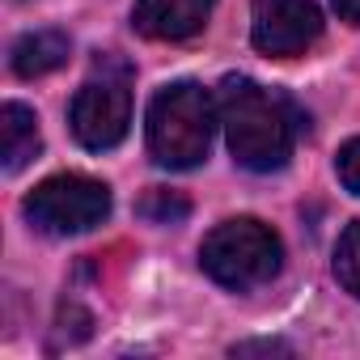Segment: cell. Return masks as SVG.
Returning a JSON list of instances; mask_svg holds the SVG:
<instances>
[{
	"label": "cell",
	"mask_w": 360,
	"mask_h": 360,
	"mask_svg": "<svg viewBox=\"0 0 360 360\" xmlns=\"http://www.w3.org/2000/svg\"><path fill=\"white\" fill-rule=\"evenodd\" d=\"M280 259H284L280 238L263 221H255V217H233V221L217 225L204 238V246H200L204 271L217 284L233 288V292H246V288L267 284L280 271Z\"/></svg>",
	"instance_id": "cell-3"
},
{
	"label": "cell",
	"mask_w": 360,
	"mask_h": 360,
	"mask_svg": "<svg viewBox=\"0 0 360 360\" xmlns=\"http://www.w3.org/2000/svg\"><path fill=\"white\" fill-rule=\"evenodd\" d=\"M13 72L22 81H34V77H47L56 68L68 64V34L60 30H34V34H22L13 43Z\"/></svg>",
	"instance_id": "cell-9"
},
{
	"label": "cell",
	"mask_w": 360,
	"mask_h": 360,
	"mask_svg": "<svg viewBox=\"0 0 360 360\" xmlns=\"http://www.w3.org/2000/svg\"><path fill=\"white\" fill-rule=\"evenodd\" d=\"M217 98L195 81H174L148 102V153L169 169H191L208 157L217 131Z\"/></svg>",
	"instance_id": "cell-2"
},
{
	"label": "cell",
	"mask_w": 360,
	"mask_h": 360,
	"mask_svg": "<svg viewBox=\"0 0 360 360\" xmlns=\"http://www.w3.org/2000/svg\"><path fill=\"white\" fill-rule=\"evenodd\" d=\"M217 106H221L225 140H229V153L238 165H246L255 174H271V169L288 165L292 115H288L284 98L255 85L250 77H225Z\"/></svg>",
	"instance_id": "cell-1"
},
{
	"label": "cell",
	"mask_w": 360,
	"mask_h": 360,
	"mask_svg": "<svg viewBox=\"0 0 360 360\" xmlns=\"http://www.w3.org/2000/svg\"><path fill=\"white\" fill-rule=\"evenodd\" d=\"M250 352H292V347L280 343V339H255V343H238L233 347V356H250Z\"/></svg>",
	"instance_id": "cell-13"
},
{
	"label": "cell",
	"mask_w": 360,
	"mask_h": 360,
	"mask_svg": "<svg viewBox=\"0 0 360 360\" xmlns=\"http://www.w3.org/2000/svg\"><path fill=\"white\" fill-rule=\"evenodd\" d=\"M136 212L153 225H178V221H187L191 217V200L187 195H178L169 187H148L136 204Z\"/></svg>",
	"instance_id": "cell-10"
},
{
	"label": "cell",
	"mask_w": 360,
	"mask_h": 360,
	"mask_svg": "<svg viewBox=\"0 0 360 360\" xmlns=\"http://www.w3.org/2000/svg\"><path fill=\"white\" fill-rule=\"evenodd\" d=\"M212 5L217 0H136L131 22L144 39L183 43V39H195L208 26Z\"/></svg>",
	"instance_id": "cell-7"
},
{
	"label": "cell",
	"mask_w": 360,
	"mask_h": 360,
	"mask_svg": "<svg viewBox=\"0 0 360 360\" xmlns=\"http://www.w3.org/2000/svg\"><path fill=\"white\" fill-rule=\"evenodd\" d=\"M322 39V13L314 0H263L255 18V47L271 60L305 56Z\"/></svg>",
	"instance_id": "cell-6"
},
{
	"label": "cell",
	"mask_w": 360,
	"mask_h": 360,
	"mask_svg": "<svg viewBox=\"0 0 360 360\" xmlns=\"http://www.w3.org/2000/svg\"><path fill=\"white\" fill-rule=\"evenodd\" d=\"M259 5H263V0H259Z\"/></svg>",
	"instance_id": "cell-15"
},
{
	"label": "cell",
	"mask_w": 360,
	"mask_h": 360,
	"mask_svg": "<svg viewBox=\"0 0 360 360\" xmlns=\"http://www.w3.org/2000/svg\"><path fill=\"white\" fill-rule=\"evenodd\" d=\"M43 148V136H39V119L30 106L22 102H5L0 106V153H5V169L18 174L22 165H30Z\"/></svg>",
	"instance_id": "cell-8"
},
{
	"label": "cell",
	"mask_w": 360,
	"mask_h": 360,
	"mask_svg": "<svg viewBox=\"0 0 360 360\" xmlns=\"http://www.w3.org/2000/svg\"><path fill=\"white\" fill-rule=\"evenodd\" d=\"M26 217L34 229L56 238L89 233L110 217V187L89 174H56L26 195Z\"/></svg>",
	"instance_id": "cell-4"
},
{
	"label": "cell",
	"mask_w": 360,
	"mask_h": 360,
	"mask_svg": "<svg viewBox=\"0 0 360 360\" xmlns=\"http://www.w3.org/2000/svg\"><path fill=\"white\" fill-rule=\"evenodd\" d=\"M335 174H339V183H343L352 195H360V136L347 140V144L339 148V157H335Z\"/></svg>",
	"instance_id": "cell-12"
},
{
	"label": "cell",
	"mask_w": 360,
	"mask_h": 360,
	"mask_svg": "<svg viewBox=\"0 0 360 360\" xmlns=\"http://www.w3.org/2000/svg\"><path fill=\"white\" fill-rule=\"evenodd\" d=\"M330 5H335L339 22H347V26H360V0H330Z\"/></svg>",
	"instance_id": "cell-14"
},
{
	"label": "cell",
	"mask_w": 360,
	"mask_h": 360,
	"mask_svg": "<svg viewBox=\"0 0 360 360\" xmlns=\"http://www.w3.org/2000/svg\"><path fill=\"white\" fill-rule=\"evenodd\" d=\"M102 68V64H98ZM68 123H72V136L89 148V153H106L115 148L123 136H127V123H131V89H127V72H106L85 81L68 106Z\"/></svg>",
	"instance_id": "cell-5"
},
{
	"label": "cell",
	"mask_w": 360,
	"mask_h": 360,
	"mask_svg": "<svg viewBox=\"0 0 360 360\" xmlns=\"http://www.w3.org/2000/svg\"><path fill=\"white\" fill-rule=\"evenodd\" d=\"M335 280L352 297H360V221H352L335 246Z\"/></svg>",
	"instance_id": "cell-11"
}]
</instances>
